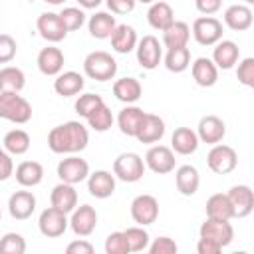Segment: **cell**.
<instances>
[{
    "mask_svg": "<svg viewBox=\"0 0 254 254\" xmlns=\"http://www.w3.org/2000/svg\"><path fill=\"white\" fill-rule=\"evenodd\" d=\"M89 143V131L79 121H65L48 135V147L56 155H75Z\"/></svg>",
    "mask_w": 254,
    "mask_h": 254,
    "instance_id": "6da1fadb",
    "label": "cell"
},
{
    "mask_svg": "<svg viewBox=\"0 0 254 254\" xmlns=\"http://www.w3.org/2000/svg\"><path fill=\"white\" fill-rule=\"evenodd\" d=\"M2 153H4V149H2V147H0V155H2Z\"/></svg>",
    "mask_w": 254,
    "mask_h": 254,
    "instance_id": "680465c9",
    "label": "cell"
},
{
    "mask_svg": "<svg viewBox=\"0 0 254 254\" xmlns=\"http://www.w3.org/2000/svg\"><path fill=\"white\" fill-rule=\"evenodd\" d=\"M147 20H149V26L151 28L163 32L165 28H169L175 22V12H173V8H171L169 2L159 0V2H153L151 4L149 12H147Z\"/></svg>",
    "mask_w": 254,
    "mask_h": 254,
    "instance_id": "4dcf8cb0",
    "label": "cell"
},
{
    "mask_svg": "<svg viewBox=\"0 0 254 254\" xmlns=\"http://www.w3.org/2000/svg\"><path fill=\"white\" fill-rule=\"evenodd\" d=\"M192 36L200 46H214L222 40V22L214 16H200L192 22Z\"/></svg>",
    "mask_w": 254,
    "mask_h": 254,
    "instance_id": "8992f818",
    "label": "cell"
},
{
    "mask_svg": "<svg viewBox=\"0 0 254 254\" xmlns=\"http://www.w3.org/2000/svg\"><path fill=\"white\" fill-rule=\"evenodd\" d=\"M50 204L65 214H69L75 206H77V190L73 189V185L69 183H60L52 189L50 194Z\"/></svg>",
    "mask_w": 254,
    "mask_h": 254,
    "instance_id": "7402d4cb",
    "label": "cell"
},
{
    "mask_svg": "<svg viewBox=\"0 0 254 254\" xmlns=\"http://www.w3.org/2000/svg\"><path fill=\"white\" fill-rule=\"evenodd\" d=\"M117 22H115V16H111L109 12H95L89 22H87V28H89V34L97 40H105L111 36V32L115 30Z\"/></svg>",
    "mask_w": 254,
    "mask_h": 254,
    "instance_id": "836d02e7",
    "label": "cell"
},
{
    "mask_svg": "<svg viewBox=\"0 0 254 254\" xmlns=\"http://www.w3.org/2000/svg\"><path fill=\"white\" fill-rule=\"evenodd\" d=\"M159 216V200L153 194H139L131 202V218L139 226L153 224Z\"/></svg>",
    "mask_w": 254,
    "mask_h": 254,
    "instance_id": "7c38bea8",
    "label": "cell"
},
{
    "mask_svg": "<svg viewBox=\"0 0 254 254\" xmlns=\"http://www.w3.org/2000/svg\"><path fill=\"white\" fill-rule=\"evenodd\" d=\"M109 40H111V48L117 54H129V52H133L135 46H137V42H139L135 28L129 26V24H117L115 30L111 32Z\"/></svg>",
    "mask_w": 254,
    "mask_h": 254,
    "instance_id": "cb8c5ba5",
    "label": "cell"
},
{
    "mask_svg": "<svg viewBox=\"0 0 254 254\" xmlns=\"http://www.w3.org/2000/svg\"><path fill=\"white\" fill-rule=\"evenodd\" d=\"M200 238H206V240H212L214 244H218L220 248L228 246L234 238V228L228 220H220V218H208L200 224V230H198Z\"/></svg>",
    "mask_w": 254,
    "mask_h": 254,
    "instance_id": "52a82bcc",
    "label": "cell"
},
{
    "mask_svg": "<svg viewBox=\"0 0 254 254\" xmlns=\"http://www.w3.org/2000/svg\"><path fill=\"white\" fill-rule=\"evenodd\" d=\"M105 101H103V97L101 95H97V93H83V95H79L77 97V101H75V113L79 115V117H89L95 109H99L101 105H103Z\"/></svg>",
    "mask_w": 254,
    "mask_h": 254,
    "instance_id": "60d3db41",
    "label": "cell"
},
{
    "mask_svg": "<svg viewBox=\"0 0 254 254\" xmlns=\"http://www.w3.org/2000/svg\"><path fill=\"white\" fill-rule=\"evenodd\" d=\"M0 218H2V210H0Z\"/></svg>",
    "mask_w": 254,
    "mask_h": 254,
    "instance_id": "91938a15",
    "label": "cell"
},
{
    "mask_svg": "<svg viewBox=\"0 0 254 254\" xmlns=\"http://www.w3.org/2000/svg\"><path fill=\"white\" fill-rule=\"evenodd\" d=\"M87 190L95 198H109L115 192V175L109 171H95L87 175Z\"/></svg>",
    "mask_w": 254,
    "mask_h": 254,
    "instance_id": "e0dca14e",
    "label": "cell"
},
{
    "mask_svg": "<svg viewBox=\"0 0 254 254\" xmlns=\"http://www.w3.org/2000/svg\"><path fill=\"white\" fill-rule=\"evenodd\" d=\"M14 175V161L10 157V153H2L0 155V181H6Z\"/></svg>",
    "mask_w": 254,
    "mask_h": 254,
    "instance_id": "816d5d0a",
    "label": "cell"
},
{
    "mask_svg": "<svg viewBox=\"0 0 254 254\" xmlns=\"http://www.w3.org/2000/svg\"><path fill=\"white\" fill-rule=\"evenodd\" d=\"M123 234H125L127 246H129V252L147 250V246H149V232L143 226H131V228L123 230Z\"/></svg>",
    "mask_w": 254,
    "mask_h": 254,
    "instance_id": "f35d334b",
    "label": "cell"
},
{
    "mask_svg": "<svg viewBox=\"0 0 254 254\" xmlns=\"http://www.w3.org/2000/svg\"><path fill=\"white\" fill-rule=\"evenodd\" d=\"M105 4L111 10V14H129L133 12L137 0H105Z\"/></svg>",
    "mask_w": 254,
    "mask_h": 254,
    "instance_id": "c3c4849f",
    "label": "cell"
},
{
    "mask_svg": "<svg viewBox=\"0 0 254 254\" xmlns=\"http://www.w3.org/2000/svg\"><path fill=\"white\" fill-rule=\"evenodd\" d=\"M135 52H137V62L143 69H155L161 60H163V48L159 44V40L155 36H143L137 46H135Z\"/></svg>",
    "mask_w": 254,
    "mask_h": 254,
    "instance_id": "8fae6325",
    "label": "cell"
},
{
    "mask_svg": "<svg viewBox=\"0 0 254 254\" xmlns=\"http://www.w3.org/2000/svg\"><path fill=\"white\" fill-rule=\"evenodd\" d=\"M198 137L196 131H192L190 127H177L171 135V149L179 155H190L198 149Z\"/></svg>",
    "mask_w": 254,
    "mask_h": 254,
    "instance_id": "4316f807",
    "label": "cell"
},
{
    "mask_svg": "<svg viewBox=\"0 0 254 254\" xmlns=\"http://www.w3.org/2000/svg\"><path fill=\"white\" fill-rule=\"evenodd\" d=\"M64 52L56 46H48V48H42L40 54H38V69L44 73V75H58L62 69H64Z\"/></svg>",
    "mask_w": 254,
    "mask_h": 254,
    "instance_id": "44dd1931",
    "label": "cell"
},
{
    "mask_svg": "<svg viewBox=\"0 0 254 254\" xmlns=\"http://www.w3.org/2000/svg\"><path fill=\"white\" fill-rule=\"evenodd\" d=\"M87 125H89L93 131H99V133L111 129V125H113V113H111V109L103 103L99 109H95V111L87 117Z\"/></svg>",
    "mask_w": 254,
    "mask_h": 254,
    "instance_id": "ab89813d",
    "label": "cell"
},
{
    "mask_svg": "<svg viewBox=\"0 0 254 254\" xmlns=\"http://www.w3.org/2000/svg\"><path fill=\"white\" fill-rule=\"evenodd\" d=\"M83 85H85L83 75L77 71H60L54 79V91L62 97L77 95L83 89Z\"/></svg>",
    "mask_w": 254,
    "mask_h": 254,
    "instance_id": "484cf974",
    "label": "cell"
},
{
    "mask_svg": "<svg viewBox=\"0 0 254 254\" xmlns=\"http://www.w3.org/2000/svg\"><path fill=\"white\" fill-rule=\"evenodd\" d=\"M26 240L18 232H6L0 238V254H24Z\"/></svg>",
    "mask_w": 254,
    "mask_h": 254,
    "instance_id": "7bdbcfd3",
    "label": "cell"
},
{
    "mask_svg": "<svg viewBox=\"0 0 254 254\" xmlns=\"http://www.w3.org/2000/svg\"><path fill=\"white\" fill-rule=\"evenodd\" d=\"M67 254H93V244H89L87 240H73L65 246Z\"/></svg>",
    "mask_w": 254,
    "mask_h": 254,
    "instance_id": "f907efd6",
    "label": "cell"
},
{
    "mask_svg": "<svg viewBox=\"0 0 254 254\" xmlns=\"http://www.w3.org/2000/svg\"><path fill=\"white\" fill-rule=\"evenodd\" d=\"M226 135V125L220 117L216 115H204L200 121H198V127H196V137L198 141L206 143V145H216L224 139Z\"/></svg>",
    "mask_w": 254,
    "mask_h": 254,
    "instance_id": "2e32d148",
    "label": "cell"
},
{
    "mask_svg": "<svg viewBox=\"0 0 254 254\" xmlns=\"http://www.w3.org/2000/svg\"><path fill=\"white\" fill-rule=\"evenodd\" d=\"M252 10L246 4H232L224 10V24L234 32H244L252 26Z\"/></svg>",
    "mask_w": 254,
    "mask_h": 254,
    "instance_id": "603a6c76",
    "label": "cell"
},
{
    "mask_svg": "<svg viewBox=\"0 0 254 254\" xmlns=\"http://www.w3.org/2000/svg\"><path fill=\"white\" fill-rule=\"evenodd\" d=\"M147 248H149L151 254H177V250H179L177 242H175L173 238H169V236H159V238H155Z\"/></svg>",
    "mask_w": 254,
    "mask_h": 254,
    "instance_id": "7dc6e473",
    "label": "cell"
},
{
    "mask_svg": "<svg viewBox=\"0 0 254 254\" xmlns=\"http://www.w3.org/2000/svg\"><path fill=\"white\" fill-rule=\"evenodd\" d=\"M163 135H165V121H163L159 115H155V113H145V117H143V121H141V125H139V131H137L135 139L141 141V143L151 145V143L161 141Z\"/></svg>",
    "mask_w": 254,
    "mask_h": 254,
    "instance_id": "d6986e66",
    "label": "cell"
},
{
    "mask_svg": "<svg viewBox=\"0 0 254 254\" xmlns=\"http://www.w3.org/2000/svg\"><path fill=\"white\" fill-rule=\"evenodd\" d=\"M105 252L107 254H129V246H127V240H125V234L123 230L119 232H111L107 238H105Z\"/></svg>",
    "mask_w": 254,
    "mask_h": 254,
    "instance_id": "ee69618b",
    "label": "cell"
},
{
    "mask_svg": "<svg viewBox=\"0 0 254 254\" xmlns=\"http://www.w3.org/2000/svg\"><path fill=\"white\" fill-rule=\"evenodd\" d=\"M194 6H196V10H198L200 14L210 16V14H214V12L220 10L222 0H194Z\"/></svg>",
    "mask_w": 254,
    "mask_h": 254,
    "instance_id": "681fc988",
    "label": "cell"
},
{
    "mask_svg": "<svg viewBox=\"0 0 254 254\" xmlns=\"http://www.w3.org/2000/svg\"><path fill=\"white\" fill-rule=\"evenodd\" d=\"M190 65V52L187 46L183 48H169L165 56V67L173 73H181Z\"/></svg>",
    "mask_w": 254,
    "mask_h": 254,
    "instance_id": "74e56055",
    "label": "cell"
},
{
    "mask_svg": "<svg viewBox=\"0 0 254 254\" xmlns=\"http://www.w3.org/2000/svg\"><path fill=\"white\" fill-rule=\"evenodd\" d=\"M26 85V75L16 65H6L0 69V91H16L20 93Z\"/></svg>",
    "mask_w": 254,
    "mask_h": 254,
    "instance_id": "d590c367",
    "label": "cell"
},
{
    "mask_svg": "<svg viewBox=\"0 0 254 254\" xmlns=\"http://www.w3.org/2000/svg\"><path fill=\"white\" fill-rule=\"evenodd\" d=\"M83 71L87 77H91L95 81H109L117 73V62L111 54H107L103 50H95L85 56Z\"/></svg>",
    "mask_w": 254,
    "mask_h": 254,
    "instance_id": "3957f363",
    "label": "cell"
},
{
    "mask_svg": "<svg viewBox=\"0 0 254 254\" xmlns=\"http://www.w3.org/2000/svg\"><path fill=\"white\" fill-rule=\"evenodd\" d=\"M175 163H177L175 153L167 145H153L145 153V167L157 175H167V173L175 171Z\"/></svg>",
    "mask_w": 254,
    "mask_h": 254,
    "instance_id": "ba28073f",
    "label": "cell"
},
{
    "mask_svg": "<svg viewBox=\"0 0 254 254\" xmlns=\"http://www.w3.org/2000/svg\"><path fill=\"white\" fill-rule=\"evenodd\" d=\"M69 226L75 236H89L97 226V212L91 204H81L71 210Z\"/></svg>",
    "mask_w": 254,
    "mask_h": 254,
    "instance_id": "5bb4252c",
    "label": "cell"
},
{
    "mask_svg": "<svg viewBox=\"0 0 254 254\" xmlns=\"http://www.w3.org/2000/svg\"><path fill=\"white\" fill-rule=\"evenodd\" d=\"M113 95L121 101V103H135L139 101V97L143 95V87L139 83V79L135 77H121L113 83Z\"/></svg>",
    "mask_w": 254,
    "mask_h": 254,
    "instance_id": "1f68e13d",
    "label": "cell"
},
{
    "mask_svg": "<svg viewBox=\"0 0 254 254\" xmlns=\"http://www.w3.org/2000/svg\"><path fill=\"white\" fill-rule=\"evenodd\" d=\"M67 226H69V220H67L65 212H62L54 206H48L46 210H42V214L38 218V228L46 238L62 236L67 230Z\"/></svg>",
    "mask_w": 254,
    "mask_h": 254,
    "instance_id": "30bf717a",
    "label": "cell"
},
{
    "mask_svg": "<svg viewBox=\"0 0 254 254\" xmlns=\"http://www.w3.org/2000/svg\"><path fill=\"white\" fill-rule=\"evenodd\" d=\"M18 44L10 34H0V64H10L16 58Z\"/></svg>",
    "mask_w": 254,
    "mask_h": 254,
    "instance_id": "f6af8a7d",
    "label": "cell"
},
{
    "mask_svg": "<svg viewBox=\"0 0 254 254\" xmlns=\"http://www.w3.org/2000/svg\"><path fill=\"white\" fill-rule=\"evenodd\" d=\"M87 175H89V165L85 159H81L77 155H69L58 163V177L62 183L77 185V183L85 181Z\"/></svg>",
    "mask_w": 254,
    "mask_h": 254,
    "instance_id": "9c48e42d",
    "label": "cell"
},
{
    "mask_svg": "<svg viewBox=\"0 0 254 254\" xmlns=\"http://www.w3.org/2000/svg\"><path fill=\"white\" fill-rule=\"evenodd\" d=\"M2 147L10 155H24L30 149V135L24 129H12L4 135Z\"/></svg>",
    "mask_w": 254,
    "mask_h": 254,
    "instance_id": "8d00e7d4",
    "label": "cell"
},
{
    "mask_svg": "<svg viewBox=\"0 0 254 254\" xmlns=\"http://www.w3.org/2000/svg\"><path fill=\"white\" fill-rule=\"evenodd\" d=\"M175 185H177V190L185 196H192L196 190H198V185H200V177H198V171L192 167V165H183L177 169L175 173Z\"/></svg>",
    "mask_w": 254,
    "mask_h": 254,
    "instance_id": "f1b7e54d",
    "label": "cell"
},
{
    "mask_svg": "<svg viewBox=\"0 0 254 254\" xmlns=\"http://www.w3.org/2000/svg\"><path fill=\"white\" fill-rule=\"evenodd\" d=\"M244 4H246V6H250V4H254V0H244Z\"/></svg>",
    "mask_w": 254,
    "mask_h": 254,
    "instance_id": "6f0895ef",
    "label": "cell"
},
{
    "mask_svg": "<svg viewBox=\"0 0 254 254\" xmlns=\"http://www.w3.org/2000/svg\"><path fill=\"white\" fill-rule=\"evenodd\" d=\"M226 194L232 204L234 218H246L254 210V192L248 185H234Z\"/></svg>",
    "mask_w": 254,
    "mask_h": 254,
    "instance_id": "9a60e30c",
    "label": "cell"
},
{
    "mask_svg": "<svg viewBox=\"0 0 254 254\" xmlns=\"http://www.w3.org/2000/svg\"><path fill=\"white\" fill-rule=\"evenodd\" d=\"M0 119L24 125L32 119V105L16 91H0Z\"/></svg>",
    "mask_w": 254,
    "mask_h": 254,
    "instance_id": "7a4b0ae2",
    "label": "cell"
},
{
    "mask_svg": "<svg viewBox=\"0 0 254 254\" xmlns=\"http://www.w3.org/2000/svg\"><path fill=\"white\" fill-rule=\"evenodd\" d=\"M145 161L137 153H121L113 161V175L123 183H137L145 175Z\"/></svg>",
    "mask_w": 254,
    "mask_h": 254,
    "instance_id": "277c9868",
    "label": "cell"
},
{
    "mask_svg": "<svg viewBox=\"0 0 254 254\" xmlns=\"http://www.w3.org/2000/svg\"><path fill=\"white\" fill-rule=\"evenodd\" d=\"M36 28H38L40 36L52 44H58L67 36V30L64 28L60 14H56V12H42L36 20Z\"/></svg>",
    "mask_w": 254,
    "mask_h": 254,
    "instance_id": "4fadbf2b",
    "label": "cell"
},
{
    "mask_svg": "<svg viewBox=\"0 0 254 254\" xmlns=\"http://www.w3.org/2000/svg\"><path fill=\"white\" fill-rule=\"evenodd\" d=\"M36 210V196L30 190H16L8 198V212L16 220H26Z\"/></svg>",
    "mask_w": 254,
    "mask_h": 254,
    "instance_id": "ac0fdd59",
    "label": "cell"
},
{
    "mask_svg": "<svg viewBox=\"0 0 254 254\" xmlns=\"http://www.w3.org/2000/svg\"><path fill=\"white\" fill-rule=\"evenodd\" d=\"M190 73L196 85L200 87H212L218 79V67L210 58H196L190 65Z\"/></svg>",
    "mask_w": 254,
    "mask_h": 254,
    "instance_id": "d4e9b609",
    "label": "cell"
},
{
    "mask_svg": "<svg viewBox=\"0 0 254 254\" xmlns=\"http://www.w3.org/2000/svg\"><path fill=\"white\" fill-rule=\"evenodd\" d=\"M143 117H145V111H143L141 107H137V105H133V103L127 105V107H123V109L119 111V115H117L119 131H121L123 135H127V137H135L137 131H139V125H141Z\"/></svg>",
    "mask_w": 254,
    "mask_h": 254,
    "instance_id": "83f0119b",
    "label": "cell"
},
{
    "mask_svg": "<svg viewBox=\"0 0 254 254\" xmlns=\"http://www.w3.org/2000/svg\"><path fill=\"white\" fill-rule=\"evenodd\" d=\"M204 208H206V216H208V218H220V220H230V218H234V212H232V204H230V200H228V194L216 192V194L208 196Z\"/></svg>",
    "mask_w": 254,
    "mask_h": 254,
    "instance_id": "e575fe53",
    "label": "cell"
},
{
    "mask_svg": "<svg viewBox=\"0 0 254 254\" xmlns=\"http://www.w3.org/2000/svg\"><path fill=\"white\" fill-rule=\"evenodd\" d=\"M137 2H141V4H153L155 0H137Z\"/></svg>",
    "mask_w": 254,
    "mask_h": 254,
    "instance_id": "9f6ffc18",
    "label": "cell"
},
{
    "mask_svg": "<svg viewBox=\"0 0 254 254\" xmlns=\"http://www.w3.org/2000/svg\"><path fill=\"white\" fill-rule=\"evenodd\" d=\"M101 2H103V0H77V4H79L81 8H85V10H93V8H97Z\"/></svg>",
    "mask_w": 254,
    "mask_h": 254,
    "instance_id": "db71d44e",
    "label": "cell"
},
{
    "mask_svg": "<svg viewBox=\"0 0 254 254\" xmlns=\"http://www.w3.org/2000/svg\"><path fill=\"white\" fill-rule=\"evenodd\" d=\"M44 2H48V4H52V6H60V4H64L65 0H44Z\"/></svg>",
    "mask_w": 254,
    "mask_h": 254,
    "instance_id": "11a10c76",
    "label": "cell"
},
{
    "mask_svg": "<svg viewBox=\"0 0 254 254\" xmlns=\"http://www.w3.org/2000/svg\"><path fill=\"white\" fill-rule=\"evenodd\" d=\"M240 58V48L232 40H218L212 50V62L218 69H230Z\"/></svg>",
    "mask_w": 254,
    "mask_h": 254,
    "instance_id": "ffe728a7",
    "label": "cell"
},
{
    "mask_svg": "<svg viewBox=\"0 0 254 254\" xmlns=\"http://www.w3.org/2000/svg\"><path fill=\"white\" fill-rule=\"evenodd\" d=\"M60 20L64 24V28L67 32H73V30H79L83 24H85V14L81 8H75V6H67L60 12Z\"/></svg>",
    "mask_w": 254,
    "mask_h": 254,
    "instance_id": "b9f144b4",
    "label": "cell"
},
{
    "mask_svg": "<svg viewBox=\"0 0 254 254\" xmlns=\"http://www.w3.org/2000/svg\"><path fill=\"white\" fill-rule=\"evenodd\" d=\"M222 248L218 244H214L212 240H206V238H198V244H196V252L198 254H218Z\"/></svg>",
    "mask_w": 254,
    "mask_h": 254,
    "instance_id": "f5cc1de1",
    "label": "cell"
},
{
    "mask_svg": "<svg viewBox=\"0 0 254 254\" xmlns=\"http://www.w3.org/2000/svg\"><path fill=\"white\" fill-rule=\"evenodd\" d=\"M236 77H238V81H240L242 85L254 87V58H244V60L238 64Z\"/></svg>",
    "mask_w": 254,
    "mask_h": 254,
    "instance_id": "bcb514c9",
    "label": "cell"
},
{
    "mask_svg": "<svg viewBox=\"0 0 254 254\" xmlns=\"http://www.w3.org/2000/svg\"><path fill=\"white\" fill-rule=\"evenodd\" d=\"M190 38V28L187 22H181V20H175L169 28L163 30V44L165 48H183L187 46Z\"/></svg>",
    "mask_w": 254,
    "mask_h": 254,
    "instance_id": "d6a6232c",
    "label": "cell"
},
{
    "mask_svg": "<svg viewBox=\"0 0 254 254\" xmlns=\"http://www.w3.org/2000/svg\"><path fill=\"white\" fill-rule=\"evenodd\" d=\"M14 177L18 181V185L32 189V187H36V185L42 183V179H44V167L38 161H22L16 167Z\"/></svg>",
    "mask_w": 254,
    "mask_h": 254,
    "instance_id": "f546056e",
    "label": "cell"
},
{
    "mask_svg": "<svg viewBox=\"0 0 254 254\" xmlns=\"http://www.w3.org/2000/svg\"><path fill=\"white\" fill-rule=\"evenodd\" d=\"M206 165L216 175H228V173H232L236 169L238 155L230 145L216 143V145H212V149L206 155Z\"/></svg>",
    "mask_w": 254,
    "mask_h": 254,
    "instance_id": "5b68a950",
    "label": "cell"
}]
</instances>
